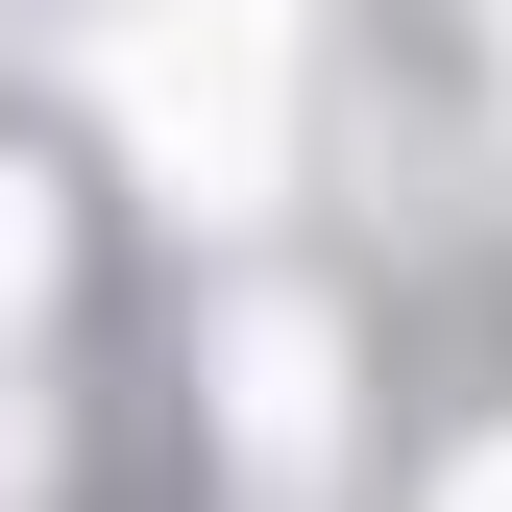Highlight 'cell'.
Masks as SVG:
<instances>
[{
	"label": "cell",
	"instance_id": "obj_1",
	"mask_svg": "<svg viewBox=\"0 0 512 512\" xmlns=\"http://www.w3.org/2000/svg\"><path fill=\"white\" fill-rule=\"evenodd\" d=\"M122 122H147L171 220H244L293 171V0H147V49H122Z\"/></svg>",
	"mask_w": 512,
	"mask_h": 512
},
{
	"label": "cell",
	"instance_id": "obj_3",
	"mask_svg": "<svg viewBox=\"0 0 512 512\" xmlns=\"http://www.w3.org/2000/svg\"><path fill=\"white\" fill-rule=\"evenodd\" d=\"M49 293V171H0V317Z\"/></svg>",
	"mask_w": 512,
	"mask_h": 512
},
{
	"label": "cell",
	"instance_id": "obj_4",
	"mask_svg": "<svg viewBox=\"0 0 512 512\" xmlns=\"http://www.w3.org/2000/svg\"><path fill=\"white\" fill-rule=\"evenodd\" d=\"M464 488H488V512H512V464H464Z\"/></svg>",
	"mask_w": 512,
	"mask_h": 512
},
{
	"label": "cell",
	"instance_id": "obj_2",
	"mask_svg": "<svg viewBox=\"0 0 512 512\" xmlns=\"http://www.w3.org/2000/svg\"><path fill=\"white\" fill-rule=\"evenodd\" d=\"M220 391H244V488H317V439H342V342H317V317H244Z\"/></svg>",
	"mask_w": 512,
	"mask_h": 512
}]
</instances>
